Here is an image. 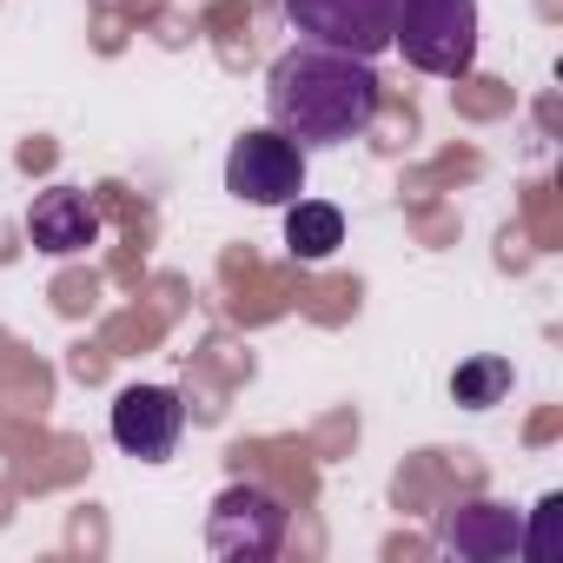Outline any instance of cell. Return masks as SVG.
<instances>
[{
	"mask_svg": "<svg viewBox=\"0 0 563 563\" xmlns=\"http://www.w3.org/2000/svg\"><path fill=\"white\" fill-rule=\"evenodd\" d=\"M378 100H385V87H378L372 60L319 47V41L286 47L272 60V74H265V113L299 146H345V140H358L378 120Z\"/></svg>",
	"mask_w": 563,
	"mask_h": 563,
	"instance_id": "obj_1",
	"label": "cell"
},
{
	"mask_svg": "<svg viewBox=\"0 0 563 563\" xmlns=\"http://www.w3.org/2000/svg\"><path fill=\"white\" fill-rule=\"evenodd\" d=\"M391 47L438 80L471 74L477 60V0H398V27Z\"/></svg>",
	"mask_w": 563,
	"mask_h": 563,
	"instance_id": "obj_2",
	"label": "cell"
},
{
	"mask_svg": "<svg viewBox=\"0 0 563 563\" xmlns=\"http://www.w3.org/2000/svg\"><path fill=\"white\" fill-rule=\"evenodd\" d=\"M286 504H278L265 484H225L206 510V550L225 556V563H265L286 550Z\"/></svg>",
	"mask_w": 563,
	"mask_h": 563,
	"instance_id": "obj_3",
	"label": "cell"
},
{
	"mask_svg": "<svg viewBox=\"0 0 563 563\" xmlns=\"http://www.w3.org/2000/svg\"><path fill=\"white\" fill-rule=\"evenodd\" d=\"M225 192L245 206H292L306 192V146L278 126H252L225 153Z\"/></svg>",
	"mask_w": 563,
	"mask_h": 563,
	"instance_id": "obj_4",
	"label": "cell"
},
{
	"mask_svg": "<svg viewBox=\"0 0 563 563\" xmlns=\"http://www.w3.org/2000/svg\"><path fill=\"white\" fill-rule=\"evenodd\" d=\"M286 21L319 47L378 60L398 27V0H286Z\"/></svg>",
	"mask_w": 563,
	"mask_h": 563,
	"instance_id": "obj_5",
	"label": "cell"
},
{
	"mask_svg": "<svg viewBox=\"0 0 563 563\" xmlns=\"http://www.w3.org/2000/svg\"><path fill=\"white\" fill-rule=\"evenodd\" d=\"M186 438V398L173 385H126L113 398V444L140 464H166Z\"/></svg>",
	"mask_w": 563,
	"mask_h": 563,
	"instance_id": "obj_6",
	"label": "cell"
},
{
	"mask_svg": "<svg viewBox=\"0 0 563 563\" xmlns=\"http://www.w3.org/2000/svg\"><path fill=\"white\" fill-rule=\"evenodd\" d=\"M523 543V517L510 504H490V497H471L457 510L438 517V550L464 556V563H497V556H517Z\"/></svg>",
	"mask_w": 563,
	"mask_h": 563,
	"instance_id": "obj_7",
	"label": "cell"
},
{
	"mask_svg": "<svg viewBox=\"0 0 563 563\" xmlns=\"http://www.w3.org/2000/svg\"><path fill=\"white\" fill-rule=\"evenodd\" d=\"M27 239H34L47 258H74V252L100 245V206H93L80 186H47V192L27 206Z\"/></svg>",
	"mask_w": 563,
	"mask_h": 563,
	"instance_id": "obj_8",
	"label": "cell"
},
{
	"mask_svg": "<svg viewBox=\"0 0 563 563\" xmlns=\"http://www.w3.org/2000/svg\"><path fill=\"white\" fill-rule=\"evenodd\" d=\"M339 245H345V212H339L332 199H292V206H286V252H292V258L319 265V258H332Z\"/></svg>",
	"mask_w": 563,
	"mask_h": 563,
	"instance_id": "obj_9",
	"label": "cell"
},
{
	"mask_svg": "<svg viewBox=\"0 0 563 563\" xmlns=\"http://www.w3.org/2000/svg\"><path fill=\"white\" fill-rule=\"evenodd\" d=\"M504 391H510V358H464L457 372H451V398L464 405V411H490V405H504Z\"/></svg>",
	"mask_w": 563,
	"mask_h": 563,
	"instance_id": "obj_10",
	"label": "cell"
}]
</instances>
